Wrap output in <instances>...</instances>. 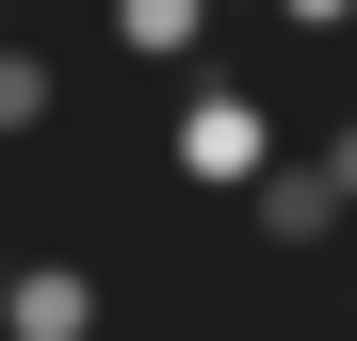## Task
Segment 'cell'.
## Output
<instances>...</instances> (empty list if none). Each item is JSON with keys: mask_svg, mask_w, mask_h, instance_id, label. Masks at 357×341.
Segmentation results:
<instances>
[{"mask_svg": "<svg viewBox=\"0 0 357 341\" xmlns=\"http://www.w3.org/2000/svg\"><path fill=\"white\" fill-rule=\"evenodd\" d=\"M49 130H66V66L17 33V49H0V146H49Z\"/></svg>", "mask_w": 357, "mask_h": 341, "instance_id": "5", "label": "cell"}, {"mask_svg": "<svg viewBox=\"0 0 357 341\" xmlns=\"http://www.w3.org/2000/svg\"><path fill=\"white\" fill-rule=\"evenodd\" d=\"M309 162H325V195L357 211V98H341V114H325V130H309Z\"/></svg>", "mask_w": 357, "mask_h": 341, "instance_id": "6", "label": "cell"}, {"mask_svg": "<svg viewBox=\"0 0 357 341\" xmlns=\"http://www.w3.org/2000/svg\"><path fill=\"white\" fill-rule=\"evenodd\" d=\"M162 162L195 195H260L276 162H292V114L260 98V82H178V114H162Z\"/></svg>", "mask_w": 357, "mask_h": 341, "instance_id": "1", "label": "cell"}, {"mask_svg": "<svg viewBox=\"0 0 357 341\" xmlns=\"http://www.w3.org/2000/svg\"><path fill=\"white\" fill-rule=\"evenodd\" d=\"M114 49L162 82H211V0H114Z\"/></svg>", "mask_w": 357, "mask_h": 341, "instance_id": "4", "label": "cell"}, {"mask_svg": "<svg viewBox=\"0 0 357 341\" xmlns=\"http://www.w3.org/2000/svg\"><path fill=\"white\" fill-rule=\"evenodd\" d=\"M98 260H0V341H98Z\"/></svg>", "mask_w": 357, "mask_h": 341, "instance_id": "2", "label": "cell"}, {"mask_svg": "<svg viewBox=\"0 0 357 341\" xmlns=\"http://www.w3.org/2000/svg\"><path fill=\"white\" fill-rule=\"evenodd\" d=\"M244 227H260V260H341V227H357V211L325 195V162H309V146H292V162H276V179L244 195Z\"/></svg>", "mask_w": 357, "mask_h": 341, "instance_id": "3", "label": "cell"}]
</instances>
